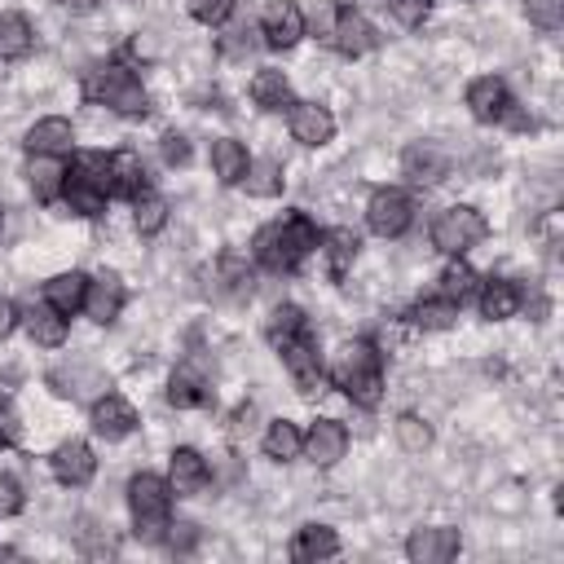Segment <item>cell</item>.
<instances>
[{"label": "cell", "mask_w": 564, "mask_h": 564, "mask_svg": "<svg viewBox=\"0 0 564 564\" xmlns=\"http://www.w3.org/2000/svg\"><path fill=\"white\" fill-rule=\"evenodd\" d=\"M317 247V225L304 212H291L282 220H269L256 229L251 238V256L269 269V273H295L300 260Z\"/></svg>", "instance_id": "1"}, {"label": "cell", "mask_w": 564, "mask_h": 564, "mask_svg": "<svg viewBox=\"0 0 564 564\" xmlns=\"http://www.w3.org/2000/svg\"><path fill=\"white\" fill-rule=\"evenodd\" d=\"M335 383L344 388V397L361 410H375L383 401V361L379 352L366 344V339H352L339 348V361H335Z\"/></svg>", "instance_id": "2"}, {"label": "cell", "mask_w": 564, "mask_h": 564, "mask_svg": "<svg viewBox=\"0 0 564 564\" xmlns=\"http://www.w3.org/2000/svg\"><path fill=\"white\" fill-rule=\"evenodd\" d=\"M128 511H132V524H137L132 533L141 542H159L172 524V485L163 476H150V471L132 476L128 480Z\"/></svg>", "instance_id": "3"}, {"label": "cell", "mask_w": 564, "mask_h": 564, "mask_svg": "<svg viewBox=\"0 0 564 564\" xmlns=\"http://www.w3.org/2000/svg\"><path fill=\"white\" fill-rule=\"evenodd\" d=\"M88 97L110 106L115 115H145L150 110V97H145V84L128 70V66H101L88 75Z\"/></svg>", "instance_id": "4"}, {"label": "cell", "mask_w": 564, "mask_h": 564, "mask_svg": "<svg viewBox=\"0 0 564 564\" xmlns=\"http://www.w3.org/2000/svg\"><path fill=\"white\" fill-rule=\"evenodd\" d=\"M485 234H489L485 216H480L476 207H467V203H454V207H445V212L432 220V247L445 251V256H463V251H471Z\"/></svg>", "instance_id": "5"}, {"label": "cell", "mask_w": 564, "mask_h": 564, "mask_svg": "<svg viewBox=\"0 0 564 564\" xmlns=\"http://www.w3.org/2000/svg\"><path fill=\"white\" fill-rule=\"evenodd\" d=\"M366 225L379 234V238H401L410 225H414V198L405 189H375L370 203H366Z\"/></svg>", "instance_id": "6"}, {"label": "cell", "mask_w": 564, "mask_h": 564, "mask_svg": "<svg viewBox=\"0 0 564 564\" xmlns=\"http://www.w3.org/2000/svg\"><path fill=\"white\" fill-rule=\"evenodd\" d=\"M282 361H286V375H291V383L304 392V397H313V392H322V379H326V370H322V357H317V339L308 335V330H300L286 348H282Z\"/></svg>", "instance_id": "7"}, {"label": "cell", "mask_w": 564, "mask_h": 564, "mask_svg": "<svg viewBox=\"0 0 564 564\" xmlns=\"http://www.w3.org/2000/svg\"><path fill=\"white\" fill-rule=\"evenodd\" d=\"M458 546H463V538L449 524H427V529H414L405 538V555L414 564H449L458 555Z\"/></svg>", "instance_id": "8"}, {"label": "cell", "mask_w": 564, "mask_h": 564, "mask_svg": "<svg viewBox=\"0 0 564 564\" xmlns=\"http://www.w3.org/2000/svg\"><path fill=\"white\" fill-rule=\"evenodd\" d=\"M260 35L269 48H291L304 35V13L295 0H269L260 13Z\"/></svg>", "instance_id": "9"}, {"label": "cell", "mask_w": 564, "mask_h": 564, "mask_svg": "<svg viewBox=\"0 0 564 564\" xmlns=\"http://www.w3.org/2000/svg\"><path fill=\"white\" fill-rule=\"evenodd\" d=\"M511 93H507V84L498 79V75H480V79H471L467 84V110H471V119H480V123H502V119H511Z\"/></svg>", "instance_id": "10"}, {"label": "cell", "mask_w": 564, "mask_h": 564, "mask_svg": "<svg viewBox=\"0 0 564 564\" xmlns=\"http://www.w3.org/2000/svg\"><path fill=\"white\" fill-rule=\"evenodd\" d=\"M330 40H335V48L344 53V57H361V53H370L375 44H379V31L370 26V18L361 13V9H339L335 13V26H330Z\"/></svg>", "instance_id": "11"}, {"label": "cell", "mask_w": 564, "mask_h": 564, "mask_svg": "<svg viewBox=\"0 0 564 564\" xmlns=\"http://www.w3.org/2000/svg\"><path fill=\"white\" fill-rule=\"evenodd\" d=\"M48 467H53V476H57L66 489H84V485L97 476V458H93L88 441H62V445L53 449Z\"/></svg>", "instance_id": "12"}, {"label": "cell", "mask_w": 564, "mask_h": 564, "mask_svg": "<svg viewBox=\"0 0 564 564\" xmlns=\"http://www.w3.org/2000/svg\"><path fill=\"white\" fill-rule=\"evenodd\" d=\"M286 123H291V137L300 145H326L335 137V119L317 101H291L286 106Z\"/></svg>", "instance_id": "13"}, {"label": "cell", "mask_w": 564, "mask_h": 564, "mask_svg": "<svg viewBox=\"0 0 564 564\" xmlns=\"http://www.w3.org/2000/svg\"><path fill=\"white\" fill-rule=\"evenodd\" d=\"M137 423H141V419H137V410H132L128 397H119V392H101V397L93 401V432H97V436H106V441H123Z\"/></svg>", "instance_id": "14"}, {"label": "cell", "mask_w": 564, "mask_h": 564, "mask_svg": "<svg viewBox=\"0 0 564 564\" xmlns=\"http://www.w3.org/2000/svg\"><path fill=\"white\" fill-rule=\"evenodd\" d=\"M401 172H405L414 185H436V181L449 172V150L436 145V141H414V145H405V154H401Z\"/></svg>", "instance_id": "15"}, {"label": "cell", "mask_w": 564, "mask_h": 564, "mask_svg": "<svg viewBox=\"0 0 564 564\" xmlns=\"http://www.w3.org/2000/svg\"><path fill=\"white\" fill-rule=\"evenodd\" d=\"M207 480H212V471H207V458H203L198 449H189V445L172 449V463H167V485H172V494H176V498H194V494H198Z\"/></svg>", "instance_id": "16"}, {"label": "cell", "mask_w": 564, "mask_h": 564, "mask_svg": "<svg viewBox=\"0 0 564 564\" xmlns=\"http://www.w3.org/2000/svg\"><path fill=\"white\" fill-rule=\"evenodd\" d=\"M123 282H119V273H97V278H88V295H84V313L93 317V322H115L119 313H123Z\"/></svg>", "instance_id": "17"}, {"label": "cell", "mask_w": 564, "mask_h": 564, "mask_svg": "<svg viewBox=\"0 0 564 564\" xmlns=\"http://www.w3.org/2000/svg\"><path fill=\"white\" fill-rule=\"evenodd\" d=\"M344 449H348V432H344V423H335V419H317V423L304 432V454H308L317 467H335V463L344 458Z\"/></svg>", "instance_id": "18"}, {"label": "cell", "mask_w": 564, "mask_h": 564, "mask_svg": "<svg viewBox=\"0 0 564 564\" xmlns=\"http://www.w3.org/2000/svg\"><path fill=\"white\" fill-rule=\"evenodd\" d=\"M26 150H31V154H70V150H75V128H70V119H62V115L35 119V123L26 128Z\"/></svg>", "instance_id": "19"}, {"label": "cell", "mask_w": 564, "mask_h": 564, "mask_svg": "<svg viewBox=\"0 0 564 564\" xmlns=\"http://www.w3.org/2000/svg\"><path fill=\"white\" fill-rule=\"evenodd\" d=\"M357 247H361V238H357L352 229H344V225H335V229L317 234V251H322V264H326V273H330V278H344V273L352 269Z\"/></svg>", "instance_id": "20"}, {"label": "cell", "mask_w": 564, "mask_h": 564, "mask_svg": "<svg viewBox=\"0 0 564 564\" xmlns=\"http://www.w3.org/2000/svg\"><path fill=\"white\" fill-rule=\"evenodd\" d=\"M26 181H31V189H35L40 203L62 198V189H66V163H62V154H31Z\"/></svg>", "instance_id": "21"}, {"label": "cell", "mask_w": 564, "mask_h": 564, "mask_svg": "<svg viewBox=\"0 0 564 564\" xmlns=\"http://www.w3.org/2000/svg\"><path fill=\"white\" fill-rule=\"evenodd\" d=\"M476 300H480V313L489 322H507V317H516V308H520L524 295H520V286L511 278H489V282L476 286Z\"/></svg>", "instance_id": "22"}, {"label": "cell", "mask_w": 564, "mask_h": 564, "mask_svg": "<svg viewBox=\"0 0 564 564\" xmlns=\"http://www.w3.org/2000/svg\"><path fill=\"white\" fill-rule=\"evenodd\" d=\"M84 295H88V278L84 273H57L44 282V304H53L62 317H75L84 308Z\"/></svg>", "instance_id": "23"}, {"label": "cell", "mask_w": 564, "mask_h": 564, "mask_svg": "<svg viewBox=\"0 0 564 564\" xmlns=\"http://www.w3.org/2000/svg\"><path fill=\"white\" fill-rule=\"evenodd\" d=\"M22 322H26L31 344H40V348H62V344H66V317H62L53 304H35V308H26Z\"/></svg>", "instance_id": "24"}, {"label": "cell", "mask_w": 564, "mask_h": 564, "mask_svg": "<svg viewBox=\"0 0 564 564\" xmlns=\"http://www.w3.org/2000/svg\"><path fill=\"white\" fill-rule=\"evenodd\" d=\"M247 167H251V159H247V145L242 141H234V137L212 141V172H216L220 185H238L247 176Z\"/></svg>", "instance_id": "25"}, {"label": "cell", "mask_w": 564, "mask_h": 564, "mask_svg": "<svg viewBox=\"0 0 564 564\" xmlns=\"http://www.w3.org/2000/svg\"><path fill=\"white\" fill-rule=\"evenodd\" d=\"M335 551H339V538H335V529H326V524H304V529L291 538V560H300V564L330 560Z\"/></svg>", "instance_id": "26"}, {"label": "cell", "mask_w": 564, "mask_h": 564, "mask_svg": "<svg viewBox=\"0 0 564 564\" xmlns=\"http://www.w3.org/2000/svg\"><path fill=\"white\" fill-rule=\"evenodd\" d=\"M251 101H256L260 110H286V106H291V84H286V75L273 70V66H260V70L251 75Z\"/></svg>", "instance_id": "27"}, {"label": "cell", "mask_w": 564, "mask_h": 564, "mask_svg": "<svg viewBox=\"0 0 564 564\" xmlns=\"http://www.w3.org/2000/svg\"><path fill=\"white\" fill-rule=\"evenodd\" d=\"M145 189V163L137 150H119L110 154V194H128L137 198Z\"/></svg>", "instance_id": "28"}, {"label": "cell", "mask_w": 564, "mask_h": 564, "mask_svg": "<svg viewBox=\"0 0 564 564\" xmlns=\"http://www.w3.org/2000/svg\"><path fill=\"white\" fill-rule=\"evenodd\" d=\"M251 282H256V273H251V264L242 260V256H220L216 260V291L220 295H229V300H247L251 295Z\"/></svg>", "instance_id": "29"}, {"label": "cell", "mask_w": 564, "mask_h": 564, "mask_svg": "<svg viewBox=\"0 0 564 564\" xmlns=\"http://www.w3.org/2000/svg\"><path fill=\"white\" fill-rule=\"evenodd\" d=\"M167 401H172L176 410L207 405V379H203L194 366H176L172 379H167Z\"/></svg>", "instance_id": "30"}, {"label": "cell", "mask_w": 564, "mask_h": 564, "mask_svg": "<svg viewBox=\"0 0 564 564\" xmlns=\"http://www.w3.org/2000/svg\"><path fill=\"white\" fill-rule=\"evenodd\" d=\"M260 445H264V454H269L273 463H291V458L304 454V432H300L295 423H286V419H273Z\"/></svg>", "instance_id": "31"}, {"label": "cell", "mask_w": 564, "mask_h": 564, "mask_svg": "<svg viewBox=\"0 0 564 564\" xmlns=\"http://www.w3.org/2000/svg\"><path fill=\"white\" fill-rule=\"evenodd\" d=\"M300 330H308V322H304V313H300V304H278L269 317H264V339L282 352Z\"/></svg>", "instance_id": "32"}, {"label": "cell", "mask_w": 564, "mask_h": 564, "mask_svg": "<svg viewBox=\"0 0 564 564\" xmlns=\"http://www.w3.org/2000/svg\"><path fill=\"white\" fill-rule=\"evenodd\" d=\"M410 322H414L419 330H445V326H454V322H458V300H449V295L419 300V304L410 308Z\"/></svg>", "instance_id": "33"}, {"label": "cell", "mask_w": 564, "mask_h": 564, "mask_svg": "<svg viewBox=\"0 0 564 564\" xmlns=\"http://www.w3.org/2000/svg\"><path fill=\"white\" fill-rule=\"evenodd\" d=\"M132 220H137V234H141V238H154V234L167 225V198L141 189V194L132 198Z\"/></svg>", "instance_id": "34"}, {"label": "cell", "mask_w": 564, "mask_h": 564, "mask_svg": "<svg viewBox=\"0 0 564 564\" xmlns=\"http://www.w3.org/2000/svg\"><path fill=\"white\" fill-rule=\"evenodd\" d=\"M31 53V22L22 13H0V57H26Z\"/></svg>", "instance_id": "35"}, {"label": "cell", "mask_w": 564, "mask_h": 564, "mask_svg": "<svg viewBox=\"0 0 564 564\" xmlns=\"http://www.w3.org/2000/svg\"><path fill=\"white\" fill-rule=\"evenodd\" d=\"M70 176H75V181H84V185H93V189H101V194L110 198V154H101V150L75 154Z\"/></svg>", "instance_id": "36"}, {"label": "cell", "mask_w": 564, "mask_h": 564, "mask_svg": "<svg viewBox=\"0 0 564 564\" xmlns=\"http://www.w3.org/2000/svg\"><path fill=\"white\" fill-rule=\"evenodd\" d=\"M62 198H66V207H70L75 216H88V220L106 212V194L93 189V185H84V181H75L70 172H66V189H62Z\"/></svg>", "instance_id": "37"}, {"label": "cell", "mask_w": 564, "mask_h": 564, "mask_svg": "<svg viewBox=\"0 0 564 564\" xmlns=\"http://www.w3.org/2000/svg\"><path fill=\"white\" fill-rule=\"evenodd\" d=\"M238 185H247V194H256V198H273V194H282V167L273 159H260L247 167V176Z\"/></svg>", "instance_id": "38"}, {"label": "cell", "mask_w": 564, "mask_h": 564, "mask_svg": "<svg viewBox=\"0 0 564 564\" xmlns=\"http://www.w3.org/2000/svg\"><path fill=\"white\" fill-rule=\"evenodd\" d=\"M476 286H480L476 273H471V264H463V260H454V264L441 273V295H449V300H458V304H463Z\"/></svg>", "instance_id": "39"}, {"label": "cell", "mask_w": 564, "mask_h": 564, "mask_svg": "<svg viewBox=\"0 0 564 564\" xmlns=\"http://www.w3.org/2000/svg\"><path fill=\"white\" fill-rule=\"evenodd\" d=\"M397 441H401V449L423 454V449L432 445V427H427L419 414H401V419H397Z\"/></svg>", "instance_id": "40"}, {"label": "cell", "mask_w": 564, "mask_h": 564, "mask_svg": "<svg viewBox=\"0 0 564 564\" xmlns=\"http://www.w3.org/2000/svg\"><path fill=\"white\" fill-rule=\"evenodd\" d=\"M524 13H529L533 26L555 31V26L564 22V0H524Z\"/></svg>", "instance_id": "41"}, {"label": "cell", "mask_w": 564, "mask_h": 564, "mask_svg": "<svg viewBox=\"0 0 564 564\" xmlns=\"http://www.w3.org/2000/svg\"><path fill=\"white\" fill-rule=\"evenodd\" d=\"M397 22H405V26H419L423 18H427V9H432V0H379Z\"/></svg>", "instance_id": "42"}, {"label": "cell", "mask_w": 564, "mask_h": 564, "mask_svg": "<svg viewBox=\"0 0 564 564\" xmlns=\"http://www.w3.org/2000/svg\"><path fill=\"white\" fill-rule=\"evenodd\" d=\"M189 13H194L203 26H220V22L234 13V0H189Z\"/></svg>", "instance_id": "43"}, {"label": "cell", "mask_w": 564, "mask_h": 564, "mask_svg": "<svg viewBox=\"0 0 564 564\" xmlns=\"http://www.w3.org/2000/svg\"><path fill=\"white\" fill-rule=\"evenodd\" d=\"M22 480L13 471H0V516H18L22 511Z\"/></svg>", "instance_id": "44"}, {"label": "cell", "mask_w": 564, "mask_h": 564, "mask_svg": "<svg viewBox=\"0 0 564 564\" xmlns=\"http://www.w3.org/2000/svg\"><path fill=\"white\" fill-rule=\"evenodd\" d=\"M163 163H167V167L189 163V141H185V137H176V132H167V137H163Z\"/></svg>", "instance_id": "45"}, {"label": "cell", "mask_w": 564, "mask_h": 564, "mask_svg": "<svg viewBox=\"0 0 564 564\" xmlns=\"http://www.w3.org/2000/svg\"><path fill=\"white\" fill-rule=\"evenodd\" d=\"M13 326H18V308H13V300H4V295H0V339H9V335H13Z\"/></svg>", "instance_id": "46"}, {"label": "cell", "mask_w": 564, "mask_h": 564, "mask_svg": "<svg viewBox=\"0 0 564 564\" xmlns=\"http://www.w3.org/2000/svg\"><path fill=\"white\" fill-rule=\"evenodd\" d=\"M18 436H22V427H18L13 410H9V405H0V441H18Z\"/></svg>", "instance_id": "47"}, {"label": "cell", "mask_w": 564, "mask_h": 564, "mask_svg": "<svg viewBox=\"0 0 564 564\" xmlns=\"http://www.w3.org/2000/svg\"><path fill=\"white\" fill-rule=\"evenodd\" d=\"M66 9H75V13H88V9H97V0H62Z\"/></svg>", "instance_id": "48"}, {"label": "cell", "mask_w": 564, "mask_h": 564, "mask_svg": "<svg viewBox=\"0 0 564 564\" xmlns=\"http://www.w3.org/2000/svg\"><path fill=\"white\" fill-rule=\"evenodd\" d=\"M0 234H4V207H0Z\"/></svg>", "instance_id": "49"}]
</instances>
